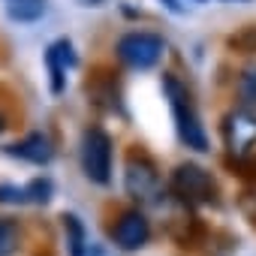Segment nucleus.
Segmentation results:
<instances>
[{"mask_svg":"<svg viewBox=\"0 0 256 256\" xmlns=\"http://www.w3.org/2000/svg\"><path fill=\"white\" fill-rule=\"evenodd\" d=\"M52 193H54V184H52V178H34V181L24 187V199L36 202V205H46V202L52 199Z\"/></svg>","mask_w":256,"mask_h":256,"instance_id":"nucleus-15","label":"nucleus"},{"mask_svg":"<svg viewBox=\"0 0 256 256\" xmlns=\"http://www.w3.org/2000/svg\"><path fill=\"white\" fill-rule=\"evenodd\" d=\"M4 10L12 22L30 24V22H40L46 16V0H4Z\"/></svg>","mask_w":256,"mask_h":256,"instance_id":"nucleus-10","label":"nucleus"},{"mask_svg":"<svg viewBox=\"0 0 256 256\" xmlns=\"http://www.w3.org/2000/svg\"><path fill=\"white\" fill-rule=\"evenodd\" d=\"M4 130H6V118H4V112H0V136H4Z\"/></svg>","mask_w":256,"mask_h":256,"instance_id":"nucleus-19","label":"nucleus"},{"mask_svg":"<svg viewBox=\"0 0 256 256\" xmlns=\"http://www.w3.org/2000/svg\"><path fill=\"white\" fill-rule=\"evenodd\" d=\"M78 6H88V10H102V6H108L112 0H76Z\"/></svg>","mask_w":256,"mask_h":256,"instance_id":"nucleus-17","label":"nucleus"},{"mask_svg":"<svg viewBox=\"0 0 256 256\" xmlns=\"http://www.w3.org/2000/svg\"><path fill=\"white\" fill-rule=\"evenodd\" d=\"M223 142L229 148V154L235 157H247L256 148V114L250 108H232L223 118Z\"/></svg>","mask_w":256,"mask_h":256,"instance_id":"nucleus-6","label":"nucleus"},{"mask_svg":"<svg viewBox=\"0 0 256 256\" xmlns=\"http://www.w3.org/2000/svg\"><path fill=\"white\" fill-rule=\"evenodd\" d=\"M46 64H48V72H52V90H54V94H60V90H64L66 66H72V64H76V54H72L70 40H58V42L46 52Z\"/></svg>","mask_w":256,"mask_h":256,"instance_id":"nucleus-9","label":"nucleus"},{"mask_svg":"<svg viewBox=\"0 0 256 256\" xmlns=\"http://www.w3.org/2000/svg\"><path fill=\"white\" fill-rule=\"evenodd\" d=\"M22 244V229L16 220L0 217V256H12Z\"/></svg>","mask_w":256,"mask_h":256,"instance_id":"nucleus-12","label":"nucleus"},{"mask_svg":"<svg viewBox=\"0 0 256 256\" xmlns=\"http://www.w3.org/2000/svg\"><path fill=\"white\" fill-rule=\"evenodd\" d=\"M112 136L100 126H88L82 136V169L88 175V181L94 184H108L112 178Z\"/></svg>","mask_w":256,"mask_h":256,"instance_id":"nucleus-4","label":"nucleus"},{"mask_svg":"<svg viewBox=\"0 0 256 256\" xmlns=\"http://www.w3.org/2000/svg\"><path fill=\"white\" fill-rule=\"evenodd\" d=\"M64 232H66V244L72 256H84V226L76 214H64Z\"/></svg>","mask_w":256,"mask_h":256,"instance_id":"nucleus-11","label":"nucleus"},{"mask_svg":"<svg viewBox=\"0 0 256 256\" xmlns=\"http://www.w3.org/2000/svg\"><path fill=\"white\" fill-rule=\"evenodd\" d=\"M163 48H166L163 36L148 30H133L118 40V58L130 70H151L163 58Z\"/></svg>","mask_w":256,"mask_h":256,"instance_id":"nucleus-5","label":"nucleus"},{"mask_svg":"<svg viewBox=\"0 0 256 256\" xmlns=\"http://www.w3.org/2000/svg\"><path fill=\"white\" fill-rule=\"evenodd\" d=\"M6 151H10L12 157H18V160L36 163V166H46V163H52V157H54L52 139H48L46 133H28L24 139L12 142V145H10Z\"/></svg>","mask_w":256,"mask_h":256,"instance_id":"nucleus-8","label":"nucleus"},{"mask_svg":"<svg viewBox=\"0 0 256 256\" xmlns=\"http://www.w3.org/2000/svg\"><path fill=\"white\" fill-rule=\"evenodd\" d=\"M238 96L244 106H256V64L241 70L238 76Z\"/></svg>","mask_w":256,"mask_h":256,"instance_id":"nucleus-14","label":"nucleus"},{"mask_svg":"<svg viewBox=\"0 0 256 256\" xmlns=\"http://www.w3.org/2000/svg\"><path fill=\"white\" fill-rule=\"evenodd\" d=\"M163 90L169 96L172 114H175V126H178V136L187 148L193 151H208V136H205V126L199 120V112L187 94V88L175 78V76H163Z\"/></svg>","mask_w":256,"mask_h":256,"instance_id":"nucleus-1","label":"nucleus"},{"mask_svg":"<svg viewBox=\"0 0 256 256\" xmlns=\"http://www.w3.org/2000/svg\"><path fill=\"white\" fill-rule=\"evenodd\" d=\"M169 187L184 205H214L220 196L214 175L199 163H178L169 178Z\"/></svg>","mask_w":256,"mask_h":256,"instance_id":"nucleus-2","label":"nucleus"},{"mask_svg":"<svg viewBox=\"0 0 256 256\" xmlns=\"http://www.w3.org/2000/svg\"><path fill=\"white\" fill-rule=\"evenodd\" d=\"M151 238V220L139 211V208H130V211H124L114 226H112V241L124 250V253H136L148 244Z\"/></svg>","mask_w":256,"mask_h":256,"instance_id":"nucleus-7","label":"nucleus"},{"mask_svg":"<svg viewBox=\"0 0 256 256\" xmlns=\"http://www.w3.org/2000/svg\"><path fill=\"white\" fill-rule=\"evenodd\" d=\"M166 6H169V10H172V12H181V6H178V4H175V0H166Z\"/></svg>","mask_w":256,"mask_h":256,"instance_id":"nucleus-18","label":"nucleus"},{"mask_svg":"<svg viewBox=\"0 0 256 256\" xmlns=\"http://www.w3.org/2000/svg\"><path fill=\"white\" fill-rule=\"evenodd\" d=\"M0 202H24V187H16V184H0Z\"/></svg>","mask_w":256,"mask_h":256,"instance_id":"nucleus-16","label":"nucleus"},{"mask_svg":"<svg viewBox=\"0 0 256 256\" xmlns=\"http://www.w3.org/2000/svg\"><path fill=\"white\" fill-rule=\"evenodd\" d=\"M226 46H229L232 52H238V54H253V52H256V24H247V28L235 30V34L226 40Z\"/></svg>","mask_w":256,"mask_h":256,"instance_id":"nucleus-13","label":"nucleus"},{"mask_svg":"<svg viewBox=\"0 0 256 256\" xmlns=\"http://www.w3.org/2000/svg\"><path fill=\"white\" fill-rule=\"evenodd\" d=\"M124 187L139 202H151L163 190V178H160L157 163L139 148H133L130 154H126V160H124Z\"/></svg>","mask_w":256,"mask_h":256,"instance_id":"nucleus-3","label":"nucleus"}]
</instances>
